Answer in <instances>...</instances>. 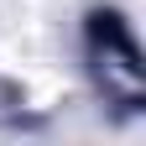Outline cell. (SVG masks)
Masks as SVG:
<instances>
[{
  "mask_svg": "<svg viewBox=\"0 0 146 146\" xmlns=\"http://www.w3.org/2000/svg\"><path fill=\"white\" fill-rule=\"evenodd\" d=\"M94 31L110 42L104 63H99V78H104V89H110L115 99L136 104V99H141V63H136V47H131V36L120 31V21H115V16H99V26H94Z\"/></svg>",
  "mask_w": 146,
  "mask_h": 146,
  "instance_id": "cell-1",
  "label": "cell"
}]
</instances>
